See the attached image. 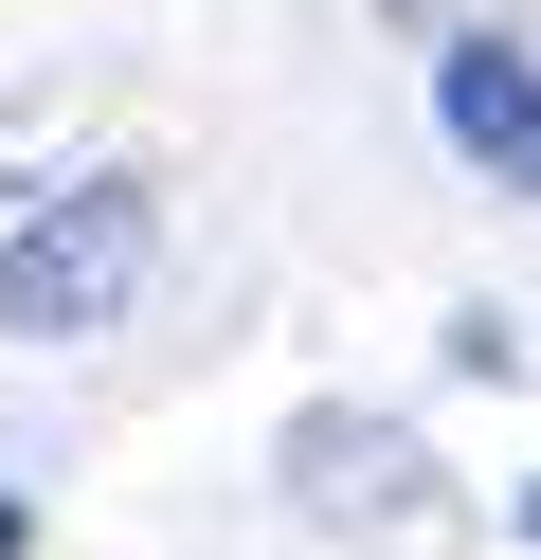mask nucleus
Here are the masks:
<instances>
[{
	"instance_id": "obj_1",
	"label": "nucleus",
	"mask_w": 541,
	"mask_h": 560,
	"mask_svg": "<svg viewBox=\"0 0 541 560\" xmlns=\"http://www.w3.org/2000/svg\"><path fill=\"white\" fill-rule=\"evenodd\" d=\"M144 182H55L19 235H0V343H91V326H127V290H144Z\"/></svg>"
},
{
	"instance_id": "obj_2",
	"label": "nucleus",
	"mask_w": 541,
	"mask_h": 560,
	"mask_svg": "<svg viewBox=\"0 0 541 560\" xmlns=\"http://www.w3.org/2000/svg\"><path fill=\"white\" fill-rule=\"evenodd\" d=\"M433 109H451V145H487V163H541V73L505 37H469L451 73H433Z\"/></svg>"
},
{
	"instance_id": "obj_3",
	"label": "nucleus",
	"mask_w": 541,
	"mask_h": 560,
	"mask_svg": "<svg viewBox=\"0 0 541 560\" xmlns=\"http://www.w3.org/2000/svg\"><path fill=\"white\" fill-rule=\"evenodd\" d=\"M19 542H36V524H19V488H0V560H19Z\"/></svg>"
},
{
	"instance_id": "obj_4",
	"label": "nucleus",
	"mask_w": 541,
	"mask_h": 560,
	"mask_svg": "<svg viewBox=\"0 0 541 560\" xmlns=\"http://www.w3.org/2000/svg\"><path fill=\"white\" fill-rule=\"evenodd\" d=\"M524 524H541V488H524Z\"/></svg>"
}]
</instances>
